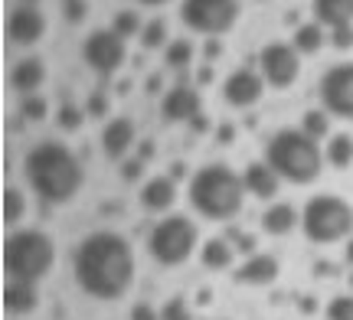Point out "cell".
<instances>
[{
    "instance_id": "cell-5",
    "label": "cell",
    "mask_w": 353,
    "mask_h": 320,
    "mask_svg": "<svg viewBox=\"0 0 353 320\" xmlns=\"http://www.w3.org/2000/svg\"><path fill=\"white\" fill-rule=\"evenodd\" d=\"M56 265V242L39 229H17L3 239V271L10 281L37 284Z\"/></svg>"
},
{
    "instance_id": "cell-22",
    "label": "cell",
    "mask_w": 353,
    "mask_h": 320,
    "mask_svg": "<svg viewBox=\"0 0 353 320\" xmlns=\"http://www.w3.org/2000/svg\"><path fill=\"white\" fill-rule=\"evenodd\" d=\"M294 226H301V216L294 213V206L288 203H272L262 216V229L268 235H288Z\"/></svg>"
},
{
    "instance_id": "cell-19",
    "label": "cell",
    "mask_w": 353,
    "mask_h": 320,
    "mask_svg": "<svg viewBox=\"0 0 353 320\" xmlns=\"http://www.w3.org/2000/svg\"><path fill=\"white\" fill-rule=\"evenodd\" d=\"M278 173L272 167L265 164H249L245 167V173H242V183H245V193H252L255 200H272L278 193Z\"/></svg>"
},
{
    "instance_id": "cell-20",
    "label": "cell",
    "mask_w": 353,
    "mask_h": 320,
    "mask_svg": "<svg viewBox=\"0 0 353 320\" xmlns=\"http://www.w3.org/2000/svg\"><path fill=\"white\" fill-rule=\"evenodd\" d=\"M314 23L337 30V26H353V0H314Z\"/></svg>"
},
{
    "instance_id": "cell-44",
    "label": "cell",
    "mask_w": 353,
    "mask_h": 320,
    "mask_svg": "<svg viewBox=\"0 0 353 320\" xmlns=\"http://www.w3.org/2000/svg\"><path fill=\"white\" fill-rule=\"evenodd\" d=\"M190 128H193V131H200V134H203V131H210V118H206V115L200 111V115H196L193 121H190Z\"/></svg>"
},
{
    "instance_id": "cell-13",
    "label": "cell",
    "mask_w": 353,
    "mask_h": 320,
    "mask_svg": "<svg viewBox=\"0 0 353 320\" xmlns=\"http://www.w3.org/2000/svg\"><path fill=\"white\" fill-rule=\"evenodd\" d=\"M265 95V78L262 72H255L249 65L236 69L232 76H226L223 82V102L232 105V108H249Z\"/></svg>"
},
{
    "instance_id": "cell-43",
    "label": "cell",
    "mask_w": 353,
    "mask_h": 320,
    "mask_svg": "<svg viewBox=\"0 0 353 320\" xmlns=\"http://www.w3.org/2000/svg\"><path fill=\"white\" fill-rule=\"evenodd\" d=\"M154 154H157V147H154V141H141V147H138V157H141V160H151Z\"/></svg>"
},
{
    "instance_id": "cell-28",
    "label": "cell",
    "mask_w": 353,
    "mask_h": 320,
    "mask_svg": "<svg viewBox=\"0 0 353 320\" xmlns=\"http://www.w3.org/2000/svg\"><path fill=\"white\" fill-rule=\"evenodd\" d=\"M327 111L324 108H314V111H304L301 118V131L307 134V138H314V141H321V138H327L330 131V121H327Z\"/></svg>"
},
{
    "instance_id": "cell-25",
    "label": "cell",
    "mask_w": 353,
    "mask_h": 320,
    "mask_svg": "<svg viewBox=\"0 0 353 320\" xmlns=\"http://www.w3.org/2000/svg\"><path fill=\"white\" fill-rule=\"evenodd\" d=\"M324 26L321 23H301L294 30V36H291V46L301 52V56H314L321 46H324Z\"/></svg>"
},
{
    "instance_id": "cell-34",
    "label": "cell",
    "mask_w": 353,
    "mask_h": 320,
    "mask_svg": "<svg viewBox=\"0 0 353 320\" xmlns=\"http://www.w3.org/2000/svg\"><path fill=\"white\" fill-rule=\"evenodd\" d=\"M324 314H327V320H353V295H337Z\"/></svg>"
},
{
    "instance_id": "cell-36",
    "label": "cell",
    "mask_w": 353,
    "mask_h": 320,
    "mask_svg": "<svg viewBox=\"0 0 353 320\" xmlns=\"http://www.w3.org/2000/svg\"><path fill=\"white\" fill-rule=\"evenodd\" d=\"M85 115H88V118H105V115H108V95H105L101 89H95L92 95H88Z\"/></svg>"
},
{
    "instance_id": "cell-18",
    "label": "cell",
    "mask_w": 353,
    "mask_h": 320,
    "mask_svg": "<svg viewBox=\"0 0 353 320\" xmlns=\"http://www.w3.org/2000/svg\"><path fill=\"white\" fill-rule=\"evenodd\" d=\"M278 271H281V265H278L275 255H249L245 262H242V268L236 271V281L242 284H272L278 278Z\"/></svg>"
},
{
    "instance_id": "cell-30",
    "label": "cell",
    "mask_w": 353,
    "mask_h": 320,
    "mask_svg": "<svg viewBox=\"0 0 353 320\" xmlns=\"http://www.w3.org/2000/svg\"><path fill=\"white\" fill-rule=\"evenodd\" d=\"M112 30L121 39H128V36H138L144 26H141V17L134 10H118L114 13V20H112Z\"/></svg>"
},
{
    "instance_id": "cell-1",
    "label": "cell",
    "mask_w": 353,
    "mask_h": 320,
    "mask_svg": "<svg viewBox=\"0 0 353 320\" xmlns=\"http://www.w3.org/2000/svg\"><path fill=\"white\" fill-rule=\"evenodd\" d=\"M76 284L95 301H118L134 284V252L125 235L112 229L88 232L72 258Z\"/></svg>"
},
{
    "instance_id": "cell-51",
    "label": "cell",
    "mask_w": 353,
    "mask_h": 320,
    "mask_svg": "<svg viewBox=\"0 0 353 320\" xmlns=\"http://www.w3.org/2000/svg\"><path fill=\"white\" fill-rule=\"evenodd\" d=\"M138 3H148V7H164V3H170V0H138Z\"/></svg>"
},
{
    "instance_id": "cell-21",
    "label": "cell",
    "mask_w": 353,
    "mask_h": 320,
    "mask_svg": "<svg viewBox=\"0 0 353 320\" xmlns=\"http://www.w3.org/2000/svg\"><path fill=\"white\" fill-rule=\"evenodd\" d=\"M37 304H39L37 284L7 281V288H3V308H7V314L23 317V314H30V310H37Z\"/></svg>"
},
{
    "instance_id": "cell-27",
    "label": "cell",
    "mask_w": 353,
    "mask_h": 320,
    "mask_svg": "<svg viewBox=\"0 0 353 320\" xmlns=\"http://www.w3.org/2000/svg\"><path fill=\"white\" fill-rule=\"evenodd\" d=\"M23 213H26L23 193L17 190V186H7V190H3V222H7V226H17V222L23 219Z\"/></svg>"
},
{
    "instance_id": "cell-31",
    "label": "cell",
    "mask_w": 353,
    "mask_h": 320,
    "mask_svg": "<svg viewBox=\"0 0 353 320\" xmlns=\"http://www.w3.org/2000/svg\"><path fill=\"white\" fill-rule=\"evenodd\" d=\"M46 111H50V105H46L43 95H26L23 102H20V115H23V121H43Z\"/></svg>"
},
{
    "instance_id": "cell-46",
    "label": "cell",
    "mask_w": 353,
    "mask_h": 320,
    "mask_svg": "<svg viewBox=\"0 0 353 320\" xmlns=\"http://www.w3.org/2000/svg\"><path fill=\"white\" fill-rule=\"evenodd\" d=\"M206 56H219V43H216V39L206 43Z\"/></svg>"
},
{
    "instance_id": "cell-47",
    "label": "cell",
    "mask_w": 353,
    "mask_h": 320,
    "mask_svg": "<svg viewBox=\"0 0 353 320\" xmlns=\"http://www.w3.org/2000/svg\"><path fill=\"white\" fill-rule=\"evenodd\" d=\"M196 78H200V82H210V78H213V69H210V65H203L200 76H196Z\"/></svg>"
},
{
    "instance_id": "cell-53",
    "label": "cell",
    "mask_w": 353,
    "mask_h": 320,
    "mask_svg": "<svg viewBox=\"0 0 353 320\" xmlns=\"http://www.w3.org/2000/svg\"><path fill=\"white\" fill-rule=\"evenodd\" d=\"M20 3H30V7H37V0H20Z\"/></svg>"
},
{
    "instance_id": "cell-6",
    "label": "cell",
    "mask_w": 353,
    "mask_h": 320,
    "mask_svg": "<svg viewBox=\"0 0 353 320\" xmlns=\"http://www.w3.org/2000/svg\"><path fill=\"white\" fill-rule=\"evenodd\" d=\"M301 229L314 245H330L353 235V206L343 196L321 193L304 203Z\"/></svg>"
},
{
    "instance_id": "cell-23",
    "label": "cell",
    "mask_w": 353,
    "mask_h": 320,
    "mask_svg": "<svg viewBox=\"0 0 353 320\" xmlns=\"http://www.w3.org/2000/svg\"><path fill=\"white\" fill-rule=\"evenodd\" d=\"M200 262L210 271H223L232 265V245L226 239H206L200 248Z\"/></svg>"
},
{
    "instance_id": "cell-24",
    "label": "cell",
    "mask_w": 353,
    "mask_h": 320,
    "mask_svg": "<svg viewBox=\"0 0 353 320\" xmlns=\"http://www.w3.org/2000/svg\"><path fill=\"white\" fill-rule=\"evenodd\" d=\"M324 160H327L334 170H347L353 164V134L341 131L327 141V151H324Z\"/></svg>"
},
{
    "instance_id": "cell-3",
    "label": "cell",
    "mask_w": 353,
    "mask_h": 320,
    "mask_svg": "<svg viewBox=\"0 0 353 320\" xmlns=\"http://www.w3.org/2000/svg\"><path fill=\"white\" fill-rule=\"evenodd\" d=\"M187 193H190V206L203 219H213V222H229L232 216H239L242 203H245V183L226 164L200 167L190 177Z\"/></svg>"
},
{
    "instance_id": "cell-50",
    "label": "cell",
    "mask_w": 353,
    "mask_h": 320,
    "mask_svg": "<svg viewBox=\"0 0 353 320\" xmlns=\"http://www.w3.org/2000/svg\"><path fill=\"white\" fill-rule=\"evenodd\" d=\"M301 310H304V314H311V310H314V301H311V297H304V301H301Z\"/></svg>"
},
{
    "instance_id": "cell-10",
    "label": "cell",
    "mask_w": 353,
    "mask_h": 320,
    "mask_svg": "<svg viewBox=\"0 0 353 320\" xmlns=\"http://www.w3.org/2000/svg\"><path fill=\"white\" fill-rule=\"evenodd\" d=\"M317 95L330 118L353 121V63L330 65L317 82Z\"/></svg>"
},
{
    "instance_id": "cell-8",
    "label": "cell",
    "mask_w": 353,
    "mask_h": 320,
    "mask_svg": "<svg viewBox=\"0 0 353 320\" xmlns=\"http://www.w3.org/2000/svg\"><path fill=\"white\" fill-rule=\"evenodd\" d=\"M239 0H183L180 3V20L187 30L200 36H223L239 20Z\"/></svg>"
},
{
    "instance_id": "cell-29",
    "label": "cell",
    "mask_w": 353,
    "mask_h": 320,
    "mask_svg": "<svg viewBox=\"0 0 353 320\" xmlns=\"http://www.w3.org/2000/svg\"><path fill=\"white\" fill-rule=\"evenodd\" d=\"M141 50H161V46H164L167 50V23L164 20H151V23L144 26V30H141Z\"/></svg>"
},
{
    "instance_id": "cell-4",
    "label": "cell",
    "mask_w": 353,
    "mask_h": 320,
    "mask_svg": "<svg viewBox=\"0 0 353 320\" xmlns=\"http://www.w3.org/2000/svg\"><path fill=\"white\" fill-rule=\"evenodd\" d=\"M265 164L294 186L314 183L324 170V151L301 128H281L265 144Z\"/></svg>"
},
{
    "instance_id": "cell-14",
    "label": "cell",
    "mask_w": 353,
    "mask_h": 320,
    "mask_svg": "<svg viewBox=\"0 0 353 320\" xmlns=\"http://www.w3.org/2000/svg\"><path fill=\"white\" fill-rule=\"evenodd\" d=\"M200 115V92L190 89L187 82H176L174 89L164 92V98H161V118H164L167 125H176V121H193V118Z\"/></svg>"
},
{
    "instance_id": "cell-40",
    "label": "cell",
    "mask_w": 353,
    "mask_h": 320,
    "mask_svg": "<svg viewBox=\"0 0 353 320\" xmlns=\"http://www.w3.org/2000/svg\"><path fill=\"white\" fill-rule=\"evenodd\" d=\"M216 141H219V144H232V141H236V128H232V125H219V128H216Z\"/></svg>"
},
{
    "instance_id": "cell-49",
    "label": "cell",
    "mask_w": 353,
    "mask_h": 320,
    "mask_svg": "<svg viewBox=\"0 0 353 320\" xmlns=\"http://www.w3.org/2000/svg\"><path fill=\"white\" fill-rule=\"evenodd\" d=\"M176 177H183V164H174V167H170V180H176Z\"/></svg>"
},
{
    "instance_id": "cell-16",
    "label": "cell",
    "mask_w": 353,
    "mask_h": 320,
    "mask_svg": "<svg viewBox=\"0 0 353 320\" xmlns=\"http://www.w3.org/2000/svg\"><path fill=\"white\" fill-rule=\"evenodd\" d=\"M46 82V63L39 56H26L10 69V89L20 95H37V89Z\"/></svg>"
},
{
    "instance_id": "cell-48",
    "label": "cell",
    "mask_w": 353,
    "mask_h": 320,
    "mask_svg": "<svg viewBox=\"0 0 353 320\" xmlns=\"http://www.w3.org/2000/svg\"><path fill=\"white\" fill-rule=\"evenodd\" d=\"M334 271V265H327V262H317V275H330Z\"/></svg>"
},
{
    "instance_id": "cell-26",
    "label": "cell",
    "mask_w": 353,
    "mask_h": 320,
    "mask_svg": "<svg viewBox=\"0 0 353 320\" xmlns=\"http://www.w3.org/2000/svg\"><path fill=\"white\" fill-rule=\"evenodd\" d=\"M193 63V43L190 39H174L164 50V65L167 69H187Z\"/></svg>"
},
{
    "instance_id": "cell-17",
    "label": "cell",
    "mask_w": 353,
    "mask_h": 320,
    "mask_svg": "<svg viewBox=\"0 0 353 320\" xmlns=\"http://www.w3.org/2000/svg\"><path fill=\"white\" fill-rule=\"evenodd\" d=\"M174 203H176V180L154 177L144 183V190H141V206H144L148 213H167Z\"/></svg>"
},
{
    "instance_id": "cell-45",
    "label": "cell",
    "mask_w": 353,
    "mask_h": 320,
    "mask_svg": "<svg viewBox=\"0 0 353 320\" xmlns=\"http://www.w3.org/2000/svg\"><path fill=\"white\" fill-rule=\"evenodd\" d=\"M114 92H118V95H128V92H131V82H128V78H121V82L114 85Z\"/></svg>"
},
{
    "instance_id": "cell-11",
    "label": "cell",
    "mask_w": 353,
    "mask_h": 320,
    "mask_svg": "<svg viewBox=\"0 0 353 320\" xmlns=\"http://www.w3.org/2000/svg\"><path fill=\"white\" fill-rule=\"evenodd\" d=\"M82 59L88 63L92 72L99 76H114L128 59V50H125V39L118 36L114 30H95L92 36H85L82 43Z\"/></svg>"
},
{
    "instance_id": "cell-33",
    "label": "cell",
    "mask_w": 353,
    "mask_h": 320,
    "mask_svg": "<svg viewBox=\"0 0 353 320\" xmlns=\"http://www.w3.org/2000/svg\"><path fill=\"white\" fill-rule=\"evenodd\" d=\"M161 320H193V310H190L187 297H180V295L170 297L164 308H161Z\"/></svg>"
},
{
    "instance_id": "cell-37",
    "label": "cell",
    "mask_w": 353,
    "mask_h": 320,
    "mask_svg": "<svg viewBox=\"0 0 353 320\" xmlns=\"http://www.w3.org/2000/svg\"><path fill=\"white\" fill-rule=\"evenodd\" d=\"M330 46H334V50H350L353 46V26H337V30H330Z\"/></svg>"
},
{
    "instance_id": "cell-12",
    "label": "cell",
    "mask_w": 353,
    "mask_h": 320,
    "mask_svg": "<svg viewBox=\"0 0 353 320\" xmlns=\"http://www.w3.org/2000/svg\"><path fill=\"white\" fill-rule=\"evenodd\" d=\"M3 33L13 46H33L43 39L46 33V17L39 7H30V3H17L10 13H7V23H3Z\"/></svg>"
},
{
    "instance_id": "cell-42",
    "label": "cell",
    "mask_w": 353,
    "mask_h": 320,
    "mask_svg": "<svg viewBox=\"0 0 353 320\" xmlns=\"http://www.w3.org/2000/svg\"><path fill=\"white\" fill-rule=\"evenodd\" d=\"M161 85H164V78L154 72V76H148V82H144V92H148V95H157V92H161Z\"/></svg>"
},
{
    "instance_id": "cell-2",
    "label": "cell",
    "mask_w": 353,
    "mask_h": 320,
    "mask_svg": "<svg viewBox=\"0 0 353 320\" xmlns=\"http://www.w3.org/2000/svg\"><path fill=\"white\" fill-rule=\"evenodd\" d=\"M23 173L30 190L39 196V203L50 206L72 203L85 183V170L79 164V157L59 141L37 144L23 160Z\"/></svg>"
},
{
    "instance_id": "cell-52",
    "label": "cell",
    "mask_w": 353,
    "mask_h": 320,
    "mask_svg": "<svg viewBox=\"0 0 353 320\" xmlns=\"http://www.w3.org/2000/svg\"><path fill=\"white\" fill-rule=\"evenodd\" d=\"M347 265H353V239L347 242Z\"/></svg>"
},
{
    "instance_id": "cell-32",
    "label": "cell",
    "mask_w": 353,
    "mask_h": 320,
    "mask_svg": "<svg viewBox=\"0 0 353 320\" xmlns=\"http://www.w3.org/2000/svg\"><path fill=\"white\" fill-rule=\"evenodd\" d=\"M85 111L82 108H76L72 102H65L63 108H59V115H56V121H59V128L63 131H79L82 128V121H85Z\"/></svg>"
},
{
    "instance_id": "cell-41",
    "label": "cell",
    "mask_w": 353,
    "mask_h": 320,
    "mask_svg": "<svg viewBox=\"0 0 353 320\" xmlns=\"http://www.w3.org/2000/svg\"><path fill=\"white\" fill-rule=\"evenodd\" d=\"M236 248H239L242 255H255V235H236Z\"/></svg>"
},
{
    "instance_id": "cell-9",
    "label": "cell",
    "mask_w": 353,
    "mask_h": 320,
    "mask_svg": "<svg viewBox=\"0 0 353 320\" xmlns=\"http://www.w3.org/2000/svg\"><path fill=\"white\" fill-rule=\"evenodd\" d=\"M259 69H262L265 85L285 92L301 76V52L294 50L291 43L275 39V43H268V46L259 52Z\"/></svg>"
},
{
    "instance_id": "cell-15",
    "label": "cell",
    "mask_w": 353,
    "mask_h": 320,
    "mask_svg": "<svg viewBox=\"0 0 353 320\" xmlns=\"http://www.w3.org/2000/svg\"><path fill=\"white\" fill-rule=\"evenodd\" d=\"M131 144H134V121L131 118H112L105 131H101V151L112 157V160H121V157L131 151Z\"/></svg>"
},
{
    "instance_id": "cell-7",
    "label": "cell",
    "mask_w": 353,
    "mask_h": 320,
    "mask_svg": "<svg viewBox=\"0 0 353 320\" xmlns=\"http://www.w3.org/2000/svg\"><path fill=\"white\" fill-rule=\"evenodd\" d=\"M196 226H193V219L174 216L161 219L157 226L151 229L148 235V252L157 265H164V268H174V265H183L190 255H193V248H196Z\"/></svg>"
},
{
    "instance_id": "cell-39",
    "label": "cell",
    "mask_w": 353,
    "mask_h": 320,
    "mask_svg": "<svg viewBox=\"0 0 353 320\" xmlns=\"http://www.w3.org/2000/svg\"><path fill=\"white\" fill-rule=\"evenodd\" d=\"M131 320H161V314H157L151 304H134V308H131Z\"/></svg>"
},
{
    "instance_id": "cell-38",
    "label": "cell",
    "mask_w": 353,
    "mask_h": 320,
    "mask_svg": "<svg viewBox=\"0 0 353 320\" xmlns=\"http://www.w3.org/2000/svg\"><path fill=\"white\" fill-rule=\"evenodd\" d=\"M141 170H144V160H141V157H131V160H125V164H121V170H118V173H121V180L134 183V180L141 177Z\"/></svg>"
},
{
    "instance_id": "cell-35",
    "label": "cell",
    "mask_w": 353,
    "mask_h": 320,
    "mask_svg": "<svg viewBox=\"0 0 353 320\" xmlns=\"http://www.w3.org/2000/svg\"><path fill=\"white\" fill-rule=\"evenodd\" d=\"M88 17V0H63V20L65 23H82Z\"/></svg>"
}]
</instances>
